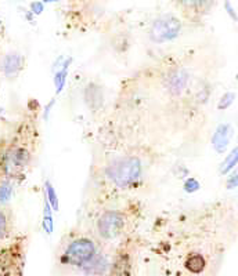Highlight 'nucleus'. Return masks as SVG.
Segmentation results:
<instances>
[{
	"instance_id": "19",
	"label": "nucleus",
	"mask_w": 238,
	"mask_h": 276,
	"mask_svg": "<svg viewBox=\"0 0 238 276\" xmlns=\"http://www.w3.org/2000/svg\"><path fill=\"white\" fill-rule=\"evenodd\" d=\"M11 198V187L9 183H2L0 184V206L6 205Z\"/></svg>"
},
{
	"instance_id": "24",
	"label": "nucleus",
	"mask_w": 238,
	"mask_h": 276,
	"mask_svg": "<svg viewBox=\"0 0 238 276\" xmlns=\"http://www.w3.org/2000/svg\"><path fill=\"white\" fill-rule=\"evenodd\" d=\"M237 79H238V73H237Z\"/></svg>"
},
{
	"instance_id": "6",
	"label": "nucleus",
	"mask_w": 238,
	"mask_h": 276,
	"mask_svg": "<svg viewBox=\"0 0 238 276\" xmlns=\"http://www.w3.org/2000/svg\"><path fill=\"white\" fill-rule=\"evenodd\" d=\"M172 2L181 13L193 19L207 15L215 5V0H172Z\"/></svg>"
},
{
	"instance_id": "10",
	"label": "nucleus",
	"mask_w": 238,
	"mask_h": 276,
	"mask_svg": "<svg viewBox=\"0 0 238 276\" xmlns=\"http://www.w3.org/2000/svg\"><path fill=\"white\" fill-rule=\"evenodd\" d=\"M24 69V57L18 53H9L2 61V72L6 77L13 79Z\"/></svg>"
},
{
	"instance_id": "16",
	"label": "nucleus",
	"mask_w": 238,
	"mask_h": 276,
	"mask_svg": "<svg viewBox=\"0 0 238 276\" xmlns=\"http://www.w3.org/2000/svg\"><path fill=\"white\" fill-rule=\"evenodd\" d=\"M234 100H235V93L233 91H227L221 97L219 100V104H217V109H221V111H226L227 108H230L233 105Z\"/></svg>"
},
{
	"instance_id": "22",
	"label": "nucleus",
	"mask_w": 238,
	"mask_h": 276,
	"mask_svg": "<svg viewBox=\"0 0 238 276\" xmlns=\"http://www.w3.org/2000/svg\"><path fill=\"white\" fill-rule=\"evenodd\" d=\"M32 11L35 14H41L43 11V5H42L41 2H35V3H32L31 5Z\"/></svg>"
},
{
	"instance_id": "17",
	"label": "nucleus",
	"mask_w": 238,
	"mask_h": 276,
	"mask_svg": "<svg viewBox=\"0 0 238 276\" xmlns=\"http://www.w3.org/2000/svg\"><path fill=\"white\" fill-rule=\"evenodd\" d=\"M199 188H201V185L198 183V180L194 179V177H187L183 183V189L187 193H194V192L199 191Z\"/></svg>"
},
{
	"instance_id": "21",
	"label": "nucleus",
	"mask_w": 238,
	"mask_h": 276,
	"mask_svg": "<svg viewBox=\"0 0 238 276\" xmlns=\"http://www.w3.org/2000/svg\"><path fill=\"white\" fill-rule=\"evenodd\" d=\"M225 9H226V11H227V14H229L230 17L233 18L234 21H237L238 15H237V13H235V10L233 9V6H231V3H230V2H226Z\"/></svg>"
},
{
	"instance_id": "2",
	"label": "nucleus",
	"mask_w": 238,
	"mask_h": 276,
	"mask_svg": "<svg viewBox=\"0 0 238 276\" xmlns=\"http://www.w3.org/2000/svg\"><path fill=\"white\" fill-rule=\"evenodd\" d=\"M99 254L95 241L86 236H78L67 243L60 255V263L81 269Z\"/></svg>"
},
{
	"instance_id": "20",
	"label": "nucleus",
	"mask_w": 238,
	"mask_h": 276,
	"mask_svg": "<svg viewBox=\"0 0 238 276\" xmlns=\"http://www.w3.org/2000/svg\"><path fill=\"white\" fill-rule=\"evenodd\" d=\"M226 188L227 189H235V188H238V170H235V171L230 174L229 179L226 181Z\"/></svg>"
},
{
	"instance_id": "5",
	"label": "nucleus",
	"mask_w": 238,
	"mask_h": 276,
	"mask_svg": "<svg viewBox=\"0 0 238 276\" xmlns=\"http://www.w3.org/2000/svg\"><path fill=\"white\" fill-rule=\"evenodd\" d=\"M125 215L118 210H108L104 211L96 223V229L101 239L104 241H114L119 238L125 228Z\"/></svg>"
},
{
	"instance_id": "23",
	"label": "nucleus",
	"mask_w": 238,
	"mask_h": 276,
	"mask_svg": "<svg viewBox=\"0 0 238 276\" xmlns=\"http://www.w3.org/2000/svg\"><path fill=\"white\" fill-rule=\"evenodd\" d=\"M43 2H47V3H50V2H57V0H43Z\"/></svg>"
},
{
	"instance_id": "13",
	"label": "nucleus",
	"mask_w": 238,
	"mask_h": 276,
	"mask_svg": "<svg viewBox=\"0 0 238 276\" xmlns=\"http://www.w3.org/2000/svg\"><path fill=\"white\" fill-rule=\"evenodd\" d=\"M185 268L190 273H201L207 268V260L201 253H190L186 257Z\"/></svg>"
},
{
	"instance_id": "14",
	"label": "nucleus",
	"mask_w": 238,
	"mask_h": 276,
	"mask_svg": "<svg viewBox=\"0 0 238 276\" xmlns=\"http://www.w3.org/2000/svg\"><path fill=\"white\" fill-rule=\"evenodd\" d=\"M13 232V221L7 210L0 206V243L7 242Z\"/></svg>"
},
{
	"instance_id": "1",
	"label": "nucleus",
	"mask_w": 238,
	"mask_h": 276,
	"mask_svg": "<svg viewBox=\"0 0 238 276\" xmlns=\"http://www.w3.org/2000/svg\"><path fill=\"white\" fill-rule=\"evenodd\" d=\"M104 171L115 187L131 188L141 177L143 165L137 156H122L109 162Z\"/></svg>"
},
{
	"instance_id": "7",
	"label": "nucleus",
	"mask_w": 238,
	"mask_h": 276,
	"mask_svg": "<svg viewBox=\"0 0 238 276\" xmlns=\"http://www.w3.org/2000/svg\"><path fill=\"white\" fill-rule=\"evenodd\" d=\"M233 138V127L229 123H222L216 127L212 135V147L217 153H225Z\"/></svg>"
},
{
	"instance_id": "15",
	"label": "nucleus",
	"mask_w": 238,
	"mask_h": 276,
	"mask_svg": "<svg viewBox=\"0 0 238 276\" xmlns=\"http://www.w3.org/2000/svg\"><path fill=\"white\" fill-rule=\"evenodd\" d=\"M238 165V147H235L233 151L230 152L227 157H225V161L221 165V174H229L230 171H233L234 167Z\"/></svg>"
},
{
	"instance_id": "9",
	"label": "nucleus",
	"mask_w": 238,
	"mask_h": 276,
	"mask_svg": "<svg viewBox=\"0 0 238 276\" xmlns=\"http://www.w3.org/2000/svg\"><path fill=\"white\" fill-rule=\"evenodd\" d=\"M83 98H85V104L89 107V109L99 111L100 108L104 105V91L101 86H99L95 82H90L89 85L85 87Z\"/></svg>"
},
{
	"instance_id": "11",
	"label": "nucleus",
	"mask_w": 238,
	"mask_h": 276,
	"mask_svg": "<svg viewBox=\"0 0 238 276\" xmlns=\"http://www.w3.org/2000/svg\"><path fill=\"white\" fill-rule=\"evenodd\" d=\"M109 276H132V260L127 253H118L114 260Z\"/></svg>"
},
{
	"instance_id": "3",
	"label": "nucleus",
	"mask_w": 238,
	"mask_h": 276,
	"mask_svg": "<svg viewBox=\"0 0 238 276\" xmlns=\"http://www.w3.org/2000/svg\"><path fill=\"white\" fill-rule=\"evenodd\" d=\"M181 29H183V24L175 14H162L150 25V41L157 45L168 43L179 37Z\"/></svg>"
},
{
	"instance_id": "8",
	"label": "nucleus",
	"mask_w": 238,
	"mask_h": 276,
	"mask_svg": "<svg viewBox=\"0 0 238 276\" xmlns=\"http://www.w3.org/2000/svg\"><path fill=\"white\" fill-rule=\"evenodd\" d=\"M189 83V73L185 69H176L172 71L165 77V87L173 95H179L185 91Z\"/></svg>"
},
{
	"instance_id": "12",
	"label": "nucleus",
	"mask_w": 238,
	"mask_h": 276,
	"mask_svg": "<svg viewBox=\"0 0 238 276\" xmlns=\"http://www.w3.org/2000/svg\"><path fill=\"white\" fill-rule=\"evenodd\" d=\"M108 268H109V264H108L107 257L103 255V254H97L90 263H87L85 267L81 268V271L86 275L101 276L104 273H107Z\"/></svg>"
},
{
	"instance_id": "18",
	"label": "nucleus",
	"mask_w": 238,
	"mask_h": 276,
	"mask_svg": "<svg viewBox=\"0 0 238 276\" xmlns=\"http://www.w3.org/2000/svg\"><path fill=\"white\" fill-rule=\"evenodd\" d=\"M46 192H47V199H49V203L51 205V207L54 210H59V198L56 195L53 185L50 183H46Z\"/></svg>"
},
{
	"instance_id": "4",
	"label": "nucleus",
	"mask_w": 238,
	"mask_h": 276,
	"mask_svg": "<svg viewBox=\"0 0 238 276\" xmlns=\"http://www.w3.org/2000/svg\"><path fill=\"white\" fill-rule=\"evenodd\" d=\"M24 265V249L21 242L0 243V276H17Z\"/></svg>"
}]
</instances>
